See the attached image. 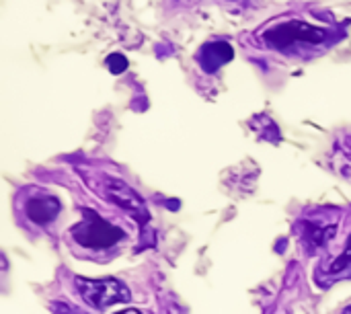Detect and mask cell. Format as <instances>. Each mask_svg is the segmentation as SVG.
<instances>
[{
  "mask_svg": "<svg viewBox=\"0 0 351 314\" xmlns=\"http://www.w3.org/2000/svg\"><path fill=\"white\" fill-rule=\"evenodd\" d=\"M70 239L88 253H109L125 241V232L95 210H82V220L70 228Z\"/></svg>",
  "mask_w": 351,
  "mask_h": 314,
  "instance_id": "1",
  "label": "cell"
},
{
  "mask_svg": "<svg viewBox=\"0 0 351 314\" xmlns=\"http://www.w3.org/2000/svg\"><path fill=\"white\" fill-rule=\"evenodd\" d=\"M263 39L267 45L288 51L300 45H319L327 39V31L321 27H313L304 21H286L274 29H267L263 33Z\"/></svg>",
  "mask_w": 351,
  "mask_h": 314,
  "instance_id": "2",
  "label": "cell"
},
{
  "mask_svg": "<svg viewBox=\"0 0 351 314\" xmlns=\"http://www.w3.org/2000/svg\"><path fill=\"white\" fill-rule=\"evenodd\" d=\"M74 284H76L80 298L90 309H97V311H105L113 304L130 302V298H132L130 290L119 280H113V278H105V280L76 278Z\"/></svg>",
  "mask_w": 351,
  "mask_h": 314,
  "instance_id": "3",
  "label": "cell"
},
{
  "mask_svg": "<svg viewBox=\"0 0 351 314\" xmlns=\"http://www.w3.org/2000/svg\"><path fill=\"white\" fill-rule=\"evenodd\" d=\"M101 195L107 197L109 202H113L115 206H119L121 210H125L134 220H138L140 224H146L150 220V214L146 210L144 200L123 181L113 179V177H105V183L101 187Z\"/></svg>",
  "mask_w": 351,
  "mask_h": 314,
  "instance_id": "4",
  "label": "cell"
},
{
  "mask_svg": "<svg viewBox=\"0 0 351 314\" xmlns=\"http://www.w3.org/2000/svg\"><path fill=\"white\" fill-rule=\"evenodd\" d=\"M62 210V204L56 195L45 193V191H35L29 193L23 202V214L29 224L33 226H49Z\"/></svg>",
  "mask_w": 351,
  "mask_h": 314,
  "instance_id": "5",
  "label": "cell"
},
{
  "mask_svg": "<svg viewBox=\"0 0 351 314\" xmlns=\"http://www.w3.org/2000/svg\"><path fill=\"white\" fill-rule=\"evenodd\" d=\"M234 56L230 43L226 41H214L204 45V49L199 51V64L206 72H216L220 66H224L226 62H230Z\"/></svg>",
  "mask_w": 351,
  "mask_h": 314,
  "instance_id": "6",
  "label": "cell"
},
{
  "mask_svg": "<svg viewBox=\"0 0 351 314\" xmlns=\"http://www.w3.org/2000/svg\"><path fill=\"white\" fill-rule=\"evenodd\" d=\"M300 237L302 243L308 247V253H319L323 247H327V243L333 239L335 234V226H319V224H311V222H300Z\"/></svg>",
  "mask_w": 351,
  "mask_h": 314,
  "instance_id": "7",
  "label": "cell"
},
{
  "mask_svg": "<svg viewBox=\"0 0 351 314\" xmlns=\"http://www.w3.org/2000/svg\"><path fill=\"white\" fill-rule=\"evenodd\" d=\"M351 274V237L348 241V247L346 251L327 267V276H329V282L333 280H339V278H348Z\"/></svg>",
  "mask_w": 351,
  "mask_h": 314,
  "instance_id": "8",
  "label": "cell"
},
{
  "mask_svg": "<svg viewBox=\"0 0 351 314\" xmlns=\"http://www.w3.org/2000/svg\"><path fill=\"white\" fill-rule=\"evenodd\" d=\"M107 66H109V70H111L113 74H121V72L128 68V60H125L121 53H111V56L107 58Z\"/></svg>",
  "mask_w": 351,
  "mask_h": 314,
  "instance_id": "9",
  "label": "cell"
},
{
  "mask_svg": "<svg viewBox=\"0 0 351 314\" xmlns=\"http://www.w3.org/2000/svg\"><path fill=\"white\" fill-rule=\"evenodd\" d=\"M51 311L56 314H86L82 313L80 309L72 306V304H66V302H53V304H51Z\"/></svg>",
  "mask_w": 351,
  "mask_h": 314,
  "instance_id": "10",
  "label": "cell"
},
{
  "mask_svg": "<svg viewBox=\"0 0 351 314\" xmlns=\"http://www.w3.org/2000/svg\"><path fill=\"white\" fill-rule=\"evenodd\" d=\"M115 314H142L140 311H136V309H125V311H121V313H115Z\"/></svg>",
  "mask_w": 351,
  "mask_h": 314,
  "instance_id": "11",
  "label": "cell"
},
{
  "mask_svg": "<svg viewBox=\"0 0 351 314\" xmlns=\"http://www.w3.org/2000/svg\"><path fill=\"white\" fill-rule=\"evenodd\" d=\"M341 314H351V306H350V309H346V311H343Z\"/></svg>",
  "mask_w": 351,
  "mask_h": 314,
  "instance_id": "12",
  "label": "cell"
}]
</instances>
